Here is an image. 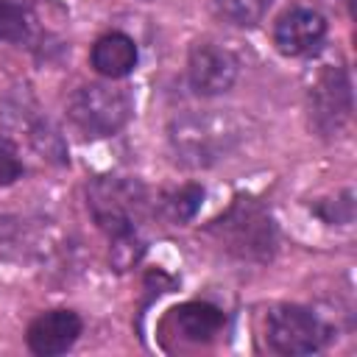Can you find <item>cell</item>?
<instances>
[{
	"mask_svg": "<svg viewBox=\"0 0 357 357\" xmlns=\"http://www.w3.org/2000/svg\"><path fill=\"white\" fill-rule=\"evenodd\" d=\"M237 73H240V64L226 47H218L212 42L192 45L190 59H187V78H190L192 92L206 95V98L223 95L234 86Z\"/></svg>",
	"mask_w": 357,
	"mask_h": 357,
	"instance_id": "cell-7",
	"label": "cell"
},
{
	"mask_svg": "<svg viewBox=\"0 0 357 357\" xmlns=\"http://www.w3.org/2000/svg\"><path fill=\"white\" fill-rule=\"evenodd\" d=\"M212 3H215V11L226 22L240 25V28L257 25L273 6V0H212Z\"/></svg>",
	"mask_w": 357,
	"mask_h": 357,
	"instance_id": "cell-13",
	"label": "cell"
},
{
	"mask_svg": "<svg viewBox=\"0 0 357 357\" xmlns=\"http://www.w3.org/2000/svg\"><path fill=\"white\" fill-rule=\"evenodd\" d=\"M20 176H22V162L17 156V148L6 137H0V187L14 184Z\"/></svg>",
	"mask_w": 357,
	"mask_h": 357,
	"instance_id": "cell-17",
	"label": "cell"
},
{
	"mask_svg": "<svg viewBox=\"0 0 357 357\" xmlns=\"http://www.w3.org/2000/svg\"><path fill=\"white\" fill-rule=\"evenodd\" d=\"M31 28V14L25 6L14 0H0V39L3 42H22Z\"/></svg>",
	"mask_w": 357,
	"mask_h": 357,
	"instance_id": "cell-15",
	"label": "cell"
},
{
	"mask_svg": "<svg viewBox=\"0 0 357 357\" xmlns=\"http://www.w3.org/2000/svg\"><path fill=\"white\" fill-rule=\"evenodd\" d=\"M326 36V20L312 8H290L273 28V45L284 56H307Z\"/></svg>",
	"mask_w": 357,
	"mask_h": 357,
	"instance_id": "cell-8",
	"label": "cell"
},
{
	"mask_svg": "<svg viewBox=\"0 0 357 357\" xmlns=\"http://www.w3.org/2000/svg\"><path fill=\"white\" fill-rule=\"evenodd\" d=\"M86 204L95 223L112 240V237L137 231V223L148 209V192L134 178L100 176L86 187Z\"/></svg>",
	"mask_w": 357,
	"mask_h": 357,
	"instance_id": "cell-3",
	"label": "cell"
},
{
	"mask_svg": "<svg viewBox=\"0 0 357 357\" xmlns=\"http://www.w3.org/2000/svg\"><path fill=\"white\" fill-rule=\"evenodd\" d=\"M265 337L268 346L279 354H312L321 349V343L326 340V329L321 326V321L298 304H282L273 307L268 312L265 321Z\"/></svg>",
	"mask_w": 357,
	"mask_h": 357,
	"instance_id": "cell-5",
	"label": "cell"
},
{
	"mask_svg": "<svg viewBox=\"0 0 357 357\" xmlns=\"http://www.w3.org/2000/svg\"><path fill=\"white\" fill-rule=\"evenodd\" d=\"M201 201H204V190L198 184H184L165 198V215L173 223H187L201 209Z\"/></svg>",
	"mask_w": 357,
	"mask_h": 357,
	"instance_id": "cell-14",
	"label": "cell"
},
{
	"mask_svg": "<svg viewBox=\"0 0 357 357\" xmlns=\"http://www.w3.org/2000/svg\"><path fill=\"white\" fill-rule=\"evenodd\" d=\"M134 103L126 89L112 84H86L73 92L67 103L70 123L84 137H112L131 120Z\"/></svg>",
	"mask_w": 357,
	"mask_h": 357,
	"instance_id": "cell-4",
	"label": "cell"
},
{
	"mask_svg": "<svg viewBox=\"0 0 357 357\" xmlns=\"http://www.w3.org/2000/svg\"><path fill=\"white\" fill-rule=\"evenodd\" d=\"M145 245L142 240L137 237V231L131 234H120V237H112V251H109V259L117 271H128L139 257H142Z\"/></svg>",
	"mask_w": 357,
	"mask_h": 357,
	"instance_id": "cell-16",
	"label": "cell"
},
{
	"mask_svg": "<svg viewBox=\"0 0 357 357\" xmlns=\"http://www.w3.org/2000/svg\"><path fill=\"white\" fill-rule=\"evenodd\" d=\"M240 126L223 112H187L170 120L167 142L178 165L212 167L226 159L240 142Z\"/></svg>",
	"mask_w": 357,
	"mask_h": 357,
	"instance_id": "cell-1",
	"label": "cell"
},
{
	"mask_svg": "<svg viewBox=\"0 0 357 357\" xmlns=\"http://www.w3.org/2000/svg\"><path fill=\"white\" fill-rule=\"evenodd\" d=\"M170 324H173L176 335H181L184 340L206 343L223 329L226 315L206 301H187V304H178L176 310H170Z\"/></svg>",
	"mask_w": 357,
	"mask_h": 357,
	"instance_id": "cell-10",
	"label": "cell"
},
{
	"mask_svg": "<svg viewBox=\"0 0 357 357\" xmlns=\"http://www.w3.org/2000/svg\"><path fill=\"white\" fill-rule=\"evenodd\" d=\"M351 117V84L346 70L326 67L310 89V126L329 137L337 134Z\"/></svg>",
	"mask_w": 357,
	"mask_h": 357,
	"instance_id": "cell-6",
	"label": "cell"
},
{
	"mask_svg": "<svg viewBox=\"0 0 357 357\" xmlns=\"http://www.w3.org/2000/svg\"><path fill=\"white\" fill-rule=\"evenodd\" d=\"M81 335V318L73 310H50L28 326V349L39 357H56L73 349Z\"/></svg>",
	"mask_w": 357,
	"mask_h": 357,
	"instance_id": "cell-9",
	"label": "cell"
},
{
	"mask_svg": "<svg viewBox=\"0 0 357 357\" xmlns=\"http://www.w3.org/2000/svg\"><path fill=\"white\" fill-rule=\"evenodd\" d=\"M92 67L106 75V78H123L128 75L134 67H137V45L131 36L120 33V31H112L106 36H100L95 45H92Z\"/></svg>",
	"mask_w": 357,
	"mask_h": 357,
	"instance_id": "cell-11",
	"label": "cell"
},
{
	"mask_svg": "<svg viewBox=\"0 0 357 357\" xmlns=\"http://www.w3.org/2000/svg\"><path fill=\"white\" fill-rule=\"evenodd\" d=\"M28 137H31V145L33 151L47 159V162H56V165H64L67 162V142L64 137L59 134V128L47 120H36L31 128H28Z\"/></svg>",
	"mask_w": 357,
	"mask_h": 357,
	"instance_id": "cell-12",
	"label": "cell"
},
{
	"mask_svg": "<svg viewBox=\"0 0 357 357\" xmlns=\"http://www.w3.org/2000/svg\"><path fill=\"white\" fill-rule=\"evenodd\" d=\"M229 254L248 262H268L276 251V226L268 209L254 198H237L206 229Z\"/></svg>",
	"mask_w": 357,
	"mask_h": 357,
	"instance_id": "cell-2",
	"label": "cell"
}]
</instances>
